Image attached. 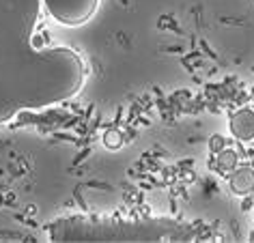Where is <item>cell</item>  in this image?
Wrapping results in <instances>:
<instances>
[{
    "label": "cell",
    "instance_id": "1",
    "mask_svg": "<svg viewBox=\"0 0 254 243\" xmlns=\"http://www.w3.org/2000/svg\"><path fill=\"white\" fill-rule=\"evenodd\" d=\"M196 230L175 220H138L121 222L104 217H63L50 224L52 241H190Z\"/></svg>",
    "mask_w": 254,
    "mask_h": 243
},
{
    "label": "cell",
    "instance_id": "2",
    "mask_svg": "<svg viewBox=\"0 0 254 243\" xmlns=\"http://www.w3.org/2000/svg\"><path fill=\"white\" fill-rule=\"evenodd\" d=\"M43 7L59 24L80 26L95 15L99 0H43Z\"/></svg>",
    "mask_w": 254,
    "mask_h": 243
},
{
    "label": "cell",
    "instance_id": "3",
    "mask_svg": "<svg viewBox=\"0 0 254 243\" xmlns=\"http://www.w3.org/2000/svg\"><path fill=\"white\" fill-rule=\"evenodd\" d=\"M228 127L237 140H244V142L254 140V110H250V108L237 110L228 121Z\"/></svg>",
    "mask_w": 254,
    "mask_h": 243
},
{
    "label": "cell",
    "instance_id": "4",
    "mask_svg": "<svg viewBox=\"0 0 254 243\" xmlns=\"http://www.w3.org/2000/svg\"><path fill=\"white\" fill-rule=\"evenodd\" d=\"M231 189L237 196H248L254 191V170L244 166V168H235L231 177Z\"/></svg>",
    "mask_w": 254,
    "mask_h": 243
},
{
    "label": "cell",
    "instance_id": "5",
    "mask_svg": "<svg viewBox=\"0 0 254 243\" xmlns=\"http://www.w3.org/2000/svg\"><path fill=\"white\" fill-rule=\"evenodd\" d=\"M237 168V153L233 149H222L218 153V170L222 175H231Z\"/></svg>",
    "mask_w": 254,
    "mask_h": 243
},
{
    "label": "cell",
    "instance_id": "6",
    "mask_svg": "<svg viewBox=\"0 0 254 243\" xmlns=\"http://www.w3.org/2000/svg\"><path fill=\"white\" fill-rule=\"evenodd\" d=\"M104 144L112 151L121 149V146H123V133H121L119 129H106L104 131Z\"/></svg>",
    "mask_w": 254,
    "mask_h": 243
},
{
    "label": "cell",
    "instance_id": "7",
    "mask_svg": "<svg viewBox=\"0 0 254 243\" xmlns=\"http://www.w3.org/2000/svg\"><path fill=\"white\" fill-rule=\"evenodd\" d=\"M222 149H226V146H224V138H222V136H211V138H209V151H211L213 155H218Z\"/></svg>",
    "mask_w": 254,
    "mask_h": 243
}]
</instances>
